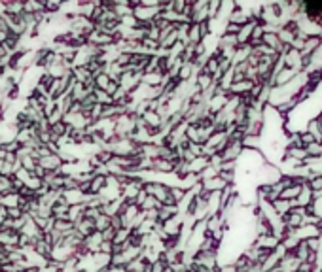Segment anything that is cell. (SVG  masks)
<instances>
[{
    "label": "cell",
    "mask_w": 322,
    "mask_h": 272,
    "mask_svg": "<svg viewBox=\"0 0 322 272\" xmlns=\"http://www.w3.org/2000/svg\"><path fill=\"white\" fill-rule=\"evenodd\" d=\"M103 272H127L125 267H118V265H108Z\"/></svg>",
    "instance_id": "cell-12"
},
{
    "label": "cell",
    "mask_w": 322,
    "mask_h": 272,
    "mask_svg": "<svg viewBox=\"0 0 322 272\" xmlns=\"http://www.w3.org/2000/svg\"><path fill=\"white\" fill-rule=\"evenodd\" d=\"M170 197L174 200V204L178 206L180 202L184 200V197H186V191L182 187H178V185H170Z\"/></svg>",
    "instance_id": "cell-8"
},
{
    "label": "cell",
    "mask_w": 322,
    "mask_h": 272,
    "mask_svg": "<svg viewBox=\"0 0 322 272\" xmlns=\"http://www.w3.org/2000/svg\"><path fill=\"white\" fill-rule=\"evenodd\" d=\"M305 151L309 157H322V144L321 142H313L309 146H305Z\"/></svg>",
    "instance_id": "cell-9"
},
{
    "label": "cell",
    "mask_w": 322,
    "mask_h": 272,
    "mask_svg": "<svg viewBox=\"0 0 322 272\" xmlns=\"http://www.w3.org/2000/svg\"><path fill=\"white\" fill-rule=\"evenodd\" d=\"M220 6H222L220 0H208V21L210 19H216L218 11H220Z\"/></svg>",
    "instance_id": "cell-10"
},
{
    "label": "cell",
    "mask_w": 322,
    "mask_h": 272,
    "mask_svg": "<svg viewBox=\"0 0 322 272\" xmlns=\"http://www.w3.org/2000/svg\"><path fill=\"white\" fill-rule=\"evenodd\" d=\"M110 227V217L104 216V214H101V216L95 219V231L97 233H103V231H106Z\"/></svg>",
    "instance_id": "cell-7"
},
{
    "label": "cell",
    "mask_w": 322,
    "mask_h": 272,
    "mask_svg": "<svg viewBox=\"0 0 322 272\" xmlns=\"http://www.w3.org/2000/svg\"><path fill=\"white\" fill-rule=\"evenodd\" d=\"M311 254V250H309V246H307V240H300V244L296 246V250H294V255H296V259L303 263V261H307V257Z\"/></svg>",
    "instance_id": "cell-5"
},
{
    "label": "cell",
    "mask_w": 322,
    "mask_h": 272,
    "mask_svg": "<svg viewBox=\"0 0 322 272\" xmlns=\"http://www.w3.org/2000/svg\"><path fill=\"white\" fill-rule=\"evenodd\" d=\"M110 227H112L114 231H120V229H125V227H123V223H122V217L118 216V214L110 217Z\"/></svg>",
    "instance_id": "cell-11"
},
{
    "label": "cell",
    "mask_w": 322,
    "mask_h": 272,
    "mask_svg": "<svg viewBox=\"0 0 322 272\" xmlns=\"http://www.w3.org/2000/svg\"><path fill=\"white\" fill-rule=\"evenodd\" d=\"M321 46H322V38H319V36L307 38V40H305V44H303V49L300 51V55H302V57H311Z\"/></svg>",
    "instance_id": "cell-1"
},
{
    "label": "cell",
    "mask_w": 322,
    "mask_h": 272,
    "mask_svg": "<svg viewBox=\"0 0 322 272\" xmlns=\"http://www.w3.org/2000/svg\"><path fill=\"white\" fill-rule=\"evenodd\" d=\"M208 165H210V161H208V157H205V155H201V157H195V159L189 163V172L191 174H201L203 170L207 169Z\"/></svg>",
    "instance_id": "cell-3"
},
{
    "label": "cell",
    "mask_w": 322,
    "mask_h": 272,
    "mask_svg": "<svg viewBox=\"0 0 322 272\" xmlns=\"http://www.w3.org/2000/svg\"><path fill=\"white\" fill-rule=\"evenodd\" d=\"M174 216H178V206H167V204H163V206L158 210V223H165V221H169L172 219Z\"/></svg>",
    "instance_id": "cell-2"
},
{
    "label": "cell",
    "mask_w": 322,
    "mask_h": 272,
    "mask_svg": "<svg viewBox=\"0 0 322 272\" xmlns=\"http://www.w3.org/2000/svg\"><path fill=\"white\" fill-rule=\"evenodd\" d=\"M106 187V176L104 174H95L91 180V187H89V195H101V191Z\"/></svg>",
    "instance_id": "cell-4"
},
{
    "label": "cell",
    "mask_w": 322,
    "mask_h": 272,
    "mask_svg": "<svg viewBox=\"0 0 322 272\" xmlns=\"http://www.w3.org/2000/svg\"><path fill=\"white\" fill-rule=\"evenodd\" d=\"M300 193H302V185H290V187H286L279 195V198H284V200H296V198L300 197Z\"/></svg>",
    "instance_id": "cell-6"
}]
</instances>
